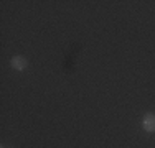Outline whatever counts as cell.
<instances>
[{
  "label": "cell",
  "mask_w": 155,
  "mask_h": 148,
  "mask_svg": "<svg viewBox=\"0 0 155 148\" xmlns=\"http://www.w3.org/2000/svg\"><path fill=\"white\" fill-rule=\"evenodd\" d=\"M142 127L147 133H153L155 132V114L153 112H147L142 117Z\"/></svg>",
  "instance_id": "6da1fadb"
},
{
  "label": "cell",
  "mask_w": 155,
  "mask_h": 148,
  "mask_svg": "<svg viewBox=\"0 0 155 148\" xmlns=\"http://www.w3.org/2000/svg\"><path fill=\"white\" fill-rule=\"evenodd\" d=\"M10 66H12V69H15V71H25L28 66V59L25 56H21V54H17V56H13L10 59Z\"/></svg>",
  "instance_id": "7a4b0ae2"
},
{
  "label": "cell",
  "mask_w": 155,
  "mask_h": 148,
  "mask_svg": "<svg viewBox=\"0 0 155 148\" xmlns=\"http://www.w3.org/2000/svg\"><path fill=\"white\" fill-rule=\"evenodd\" d=\"M2 148H7V146H2Z\"/></svg>",
  "instance_id": "3957f363"
}]
</instances>
